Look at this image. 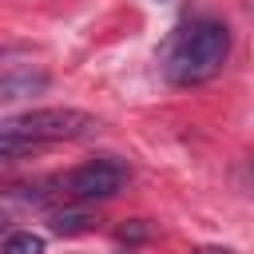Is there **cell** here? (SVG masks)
I'll return each instance as SVG.
<instances>
[{
    "instance_id": "2",
    "label": "cell",
    "mask_w": 254,
    "mask_h": 254,
    "mask_svg": "<svg viewBox=\"0 0 254 254\" xmlns=\"http://www.w3.org/2000/svg\"><path fill=\"white\" fill-rule=\"evenodd\" d=\"M99 131V119L79 107H36L24 115H8L0 123V135H16L28 143H60V139H87Z\"/></svg>"
},
{
    "instance_id": "7",
    "label": "cell",
    "mask_w": 254,
    "mask_h": 254,
    "mask_svg": "<svg viewBox=\"0 0 254 254\" xmlns=\"http://www.w3.org/2000/svg\"><path fill=\"white\" fill-rule=\"evenodd\" d=\"M119 238H123V242H139V238H151V226H147L143 218H131V222H123V226H119Z\"/></svg>"
},
{
    "instance_id": "9",
    "label": "cell",
    "mask_w": 254,
    "mask_h": 254,
    "mask_svg": "<svg viewBox=\"0 0 254 254\" xmlns=\"http://www.w3.org/2000/svg\"><path fill=\"white\" fill-rule=\"evenodd\" d=\"M250 175H254V163H250Z\"/></svg>"
},
{
    "instance_id": "6",
    "label": "cell",
    "mask_w": 254,
    "mask_h": 254,
    "mask_svg": "<svg viewBox=\"0 0 254 254\" xmlns=\"http://www.w3.org/2000/svg\"><path fill=\"white\" fill-rule=\"evenodd\" d=\"M4 254H44V238L32 230H12L4 238Z\"/></svg>"
},
{
    "instance_id": "4",
    "label": "cell",
    "mask_w": 254,
    "mask_h": 254,
    "mask_svg": "<svg viewBox=\"0 0 254 254\" xmlns=\"http://www.w3.org/2000/svg\"><path fill=\"white\" fill-rule=\"evenodd\" d=\"M48 87V75L44 71H16V67H8L4 71V79H0V99L4 103H12V99H24V95H32V91H44Z\"/></svg>"
},
{
    "instance_id": "1",
    "label": "cell",
    "mask_w": 254,
    "mask_h": 254,
    "mask_svg": "<svg viewBox=\"0 0 254 254\" xmlns=\"http://www.w3.org/2000/svg\"><path fill=\"white\" fill-rule=\"evenodd\" d=\"M230 56V28L218 24V20H194L187 28H179V36L171 40V52H167V79L179 83V87H194V83H206L222 71Z\"/></svg>"
},
{
    "instance_id": "3",
    "label": "cell",
    "mask_w": 254,
    "mask_h": 254,
    "mask_svg": "<svg viewBox=\"0 0 254 254\" xmlns=\"http://www.w3.org/2000/svg\"><path fill=\"white\" fill-rule=\"evenodd\" d=\"M127 179H131V171L119 159H91L64 179V190L75 202H103V198H115L127 187Z\"/></svg>"
},
{
    "instance_id": "8",
    "label": "cell",
    "mask_w": 254,
    "mask_h": 254,
    "mask_svg": "<svg viewBox=\"0 0 254 254\" xmlns=\"http://www.w3.org/2000/svg\"><path fill=\"white\" fill-rule=\"evenodd\" d=\"M194 254H238V250H230V246H198Z\"/></svg>"
},
{
    "instance_id": "5",
    "label": "cell",
    "mask_w": 254,
    "mask_h": 254,
    "mask_svg": "<svg viewBox=\"0 0 254 254\" xmlns=\"http://www.w3.org/2000/svg\"><path fill=\"white\" fill-rule=\"evenodd\" d=\"M95 214L79 202V206H64V210H52L48 214V226L56 230V234H83V230H95Z\"/></svg>"
}]
</instances>
